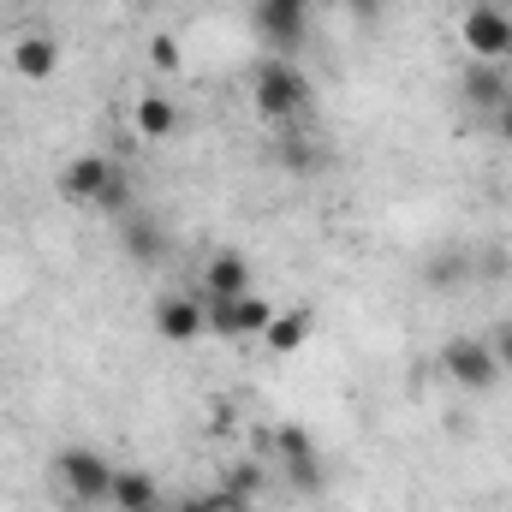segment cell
<instances>
[{"mask_svg":"<svg viewBox=\"0 0 512 512\" xmlns=\"http://www.w3.org/2000/svg\"><path fill=\"white\" fill-rule=\"evenodd\" d=\"M251 102L262 120H274V126H286V120H298L310 102H316V90H310V78L292 66V60H262L251 78Z\"/></svg>","mask_w":512,"mask_h":512,"instance_id":"6da1fadb","label":"cell"},{"mask_svg":"<svg viewBox=\"0 0 512 512\" xmlns=\"http://www.w3.org/2000/svg\"><path fill=\"white\" fill-rule=\"evenodd\" d=\"M60 197L66 203H84V209H126L131 185H126V173H120L114 155H78L60 173Z\"/></svg>","mask_w":512,"mask_h":512,"instance_id":"7a4b0ae2","label":"cell"},{"mask_svg":"<svg viewBox=\"0 0 512 512\" xmlns=\"http://www.w3.org/2000/svg\"><path fill=\"white\" fill-rule=\"evenodd\" d=\"M54 483L66 489V501H78V507H102L108 489H114V465H108L102 453H90V447H66V453L54 459Z\"/></svg>","mask_w":512,"mask_h":512,"instance_id":"3957f363","label":"cell"},{"mask_svg":"<svg viewBox=\"0 0 512 512\" xmlns=\"http://www.w3.org/2000/svg\"><path fill=\"white\" fill-rule=\"evenodd\" d=\"M459 42H465L471 60H495V66H507L512 60V12L507 6H495V0H477V6L465 12V24H459Z\"/></svg>","mask_w":512,"mask_h":512,"instance_id":"277c9868","label":"cell"},{"mask_svg":"<svg viewBox=\"0 0 512 512\" xmlns=\"http://www.w3.org/2000/svg\"><path fill=\"white\" fill-rule=\"evenodd\" d=\"M441 376H447L453 387H465V393H483V387L501 382V358H495V346H489V340L459 334V340H447V346H441Z\"/></svg>","mask_w":512,"mask_h":512,"instance_id":"5b68a950","label":"cell"},{"mask_svg":"<svg viewBox=\"0 0 512 512\" xmlns=\"http://www.w3.org/2000/svg\"><path fill=\"white\" fill-rule=\"evenodd\" d=\"M203 322L221 340H262L268 322H274V304L256 298V292H245V298H203Z\"/></svg>","mask_w":512,"mask_h":512,"instance_id":"8992f818","label":"cell"},{"mask_svg":"<svg viewBox=\"0 0 512 512\" xmlns=\"http://www.w3.org/2000/svg\"><path fill=\"white\" fill-rule=\"evenodd\" d=\"M251 12H256L262 42H268L274 54L304 48V36H310V0H256Z\"/></svg>","mask_w":512,"mask_h":512,"instance_id":"52a82bcc","label":"cell"},{"mask_svg":"<svg viewBox=\"0 0 512 512\" xmlns=\"http://www.w3.org/2000/svg\"><path fill=\"white\" fill-rule=\"evenodd\" d=\"M155 334H161V340H173V346H185V340L209 334V322H203V298H185V292L155 298Z\"/></svg>","mask_w":512,"mask_h":512,"instance_id":"ba28073f","label":"cell"},{"mask_svg":"<svg viewBox=\"0 0 512 512\" xmlns=\"http://www.w3.org/2000/svg\"><path fill=\"white\" fill-rule=\"evenodd\" d=\"M274 453L286 459V477L298 489H322V459H316V441L298 429V423H280L274 429Z\"/></svg>","mask_w":512,"mask_h":512,"instance_id":"9c48e42d","label":"cell"},{"mask_svg":"<svg viewBox=\"0 0 512 512\" xmlns=\"http://www.w3.org/2000/svg\"><path fill=\"white\" fill-rule=\"evenodd\" d=\"M465 102L477 108V114H501L512 102V84H507V66H495V60H471L465 66Z\"/></svg>","mask_w":512,"mask_h":512,"instance_id":"30bf717a","label":"cell"},{"mask_svg":"<svg viewBox=\"0 0 512 512\" xmlns=\"http://www.w3.org/2000/svg\"><path fill=\"white\" fill-rule=\"evenodd\" d=\"M251 292V262L239 251H215L203 268V298H245Z\"/></svg>","mask_w":512,"mask_h":512,"instance_id":"8fae6325","label":"cell"},{"mask_svg":"<svg viewBox=\"0 0 512 512\" xmlns=\"http://www.w3.org/2000/svg\"><path fill=\"white\" fill-rule=\"evenodd\" d=\"M54 66H60V42H54V36H18V42H12V72H18V78L48 84Z\"/></svg>","mask_w":512,"mask_h":512,"instance_id":"7c38bea8","label":"cell"},{"mask_svg":"<svg viewBox=\"0 0 512 512\" xmlns=\"http://www.w3.org/2000/svg\"><path fill=\"white\" fill-rule=\"evenodd\" d=\"M108 501H114V512H167L161 507V483L149 471H114Z\"/></svg>","mask_w":512,"mask_h":512,"instance_id":"4fadbf2b","label":"cell"},{"mask_svg":"<svg viewBox=\"0 0 512 512\" xmlns=\"http://www.w3.org/2000/svg\"><path fill=\"white\" fill-rule=\"evenodd\" d=\"M310 328H316V316L298 304V310H274V322H268V334H262V346L268 352H298L304 340H310Z\"/></svg>","mask_w":512,"mask_h":512,"instance_id":"5bb4252c","label":"cell"},{"mask_svg":"<svg viewBox=\"0 0 512 512\" xmlns=\"http://www.w3.org/2000/svg\"><path fill=\"white\" fill-rule=\"evenodd\" d=\"M173 126H179V108L167 96H143L137 102V131L143 137H173Z\"/></svg>","mask_w":512,"mask_h":512,"instance_id":"9a60e30c","label":"cell"},{"mask_svg":"<svg viewBox=\"0 0 512 512\" xmlns=\"http://www.w3.org/2000/svg\"><path fill=\"white\" fill-rule=\"evenodd\" d=\"M149 60H155L161 72H179V42H173V36H155V42H149Z\"/></svg>","mask_w":512,"mask_h":512,"instance_id":"2e32d148","label":"cell"},{"mask_svg":"<svg viewBox=\"0 0 512 512\" xmlns=\"http://www.w3.org/2000/svg\"><path fill=\"white\" fill-rule=\"evenodd\" d=\"M489 346H495V358H501V370H512V322L501 328V334H495V340H489Z\"/></svg>","mask_w":512,"mask_h":512,"instance_id":"e0dca14e","label":"cell"},{"mask_svg":"<svg viewBox=\"0 0 512 512\" xmlns=\"http://www.w3.org/2000/svg\"><path fill=\"white\" fill-rule=\"evenodd\" d=\"M429 280H465V262H441V268H429Z\"/></svg>","mask_w":512,"mask_h":512,"instance_id":"ac0fdd59","label":"cell"},{"mask_svg":"<svg viewBox=\"0 0 512 512\" xmlns=\"http://www.w3.org/2000/svg\"><path fill=\"white\" fill-rule=\"evenodd\" d=\"M346 6H352V18H376L382 12V0H346Z\"/></svg>","mask_w":512,"mask_h":512,"instance_id":"d6986e66","label":"cell"},{"mask_svg":"<svg viewBox=\"0 0 512 512\" xmlns=\"http://www.w3.org/2000/svg\"><path fill=\"white\" fill-rule=\"evenodd\" d=\"M495 131H501V137H507V143H512V102H507V108H501V114H495Z\"/></svg>","mask_w":512,"mask_h":512,"instance_id":"ffe728a7","label":"cell"},{"mask_svg":"<svg viewBox=\"0 0 512 512\" xmlns=\"http://www.w3.org/2000/svg\"><path fill=\"white\" fill-rule=\"evenodd\" d=\"M495 6H507V0H495Z\"/></svg>","mask_w":512,"mask_h":512,"instance_id":"44dd1931","label":"cell"}]
</instances>
